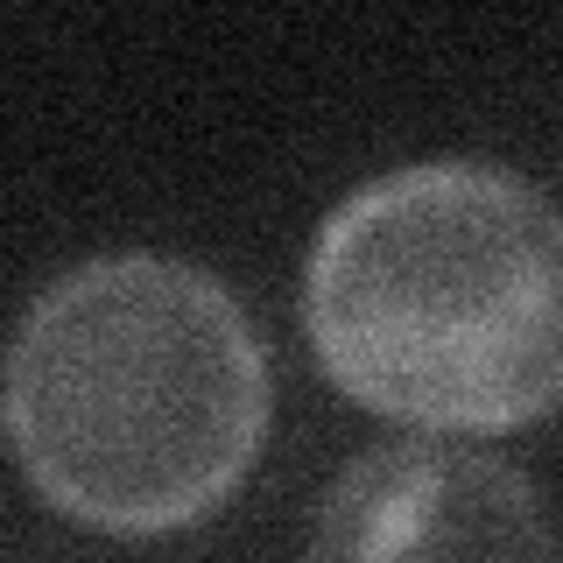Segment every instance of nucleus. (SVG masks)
I'll return each mask as SVG.
<instances>
[{"instance_id":"obj_1","label":"nucleus","mask_w":563,"mask_h":563,"mask_svg":"<svg viewBox=\"0 0 563 563\" xmlns=\"http://www.w3.org/2000/svg\"><path fill=\"white\" fill-rule=\"evenodd\" d=\"M0 409L43 500L113 536H163L246 479L268 430V360L225 282L120 254L29 303Z\"/></svg>"},{"instance_id":"obj_2","label":"nucleus","mask_w":563,"mask_h":563,"mask_svg":"<svg viewBox=\"0 0 563 563\" xmlns=\"http://www.w3.org/2000/svg\"><path fill=\"white\" fill-rule=\"evenodd\" d=\"M563 233L528 176L416 163L317 233L303 317L352 401L422 430H515L563 380Z\"/></svg>"},{"instance_id":"obj_3","label":"nucleus","mask_w":563,"mask_h":563,"mask_svg":"<svg viewBox=\"0 0 563 563\" xmlns=\"http://www.w3.org/2000/svg\"><path fill=\"white\" fill-rule=\"evenodd\" d=\"M310 563H556V536L528 472L416 437L339 472Z\"/></svg>"}]
</instances>
